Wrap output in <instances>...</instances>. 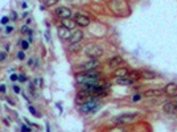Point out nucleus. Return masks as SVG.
<instances>
[{"label": "nucleus", "mask_w": 177, "mask_h": 132, "mask_svg": "<svg viewBox=\"0 0 177 132\" xmlns=\"http://www.w3.org/2000/svg\"><path fill=\"white\" fill-rule=\"evenodd\" d=\"M75 79L81 84H95L99 83L100 75L98 73H94V71H83L81 74H77Z\"/></svg>", "instance_id": "1"}, {"label": "nucleus", "mask_w": 177, "mask_h": 132, "mask_svg": "<svg viewBox=\"0 0 177 132\" xmlns=\"http://www.w3.org/2000/svg\"><path fill=\"white\" fill-rule=\"evenodd\" d=\"M137 118H139V114H136V112H127V114H120V115L115 116L112 120L115 121V123H118V124H123V126H126V124L134 123Z\"/></svg>", "instance_id": "2"}, {"label": "nucleus", "mask_w": 177, "mask_h": 132, "mask_svg": "<svg viewBox=\"0 0 177 132\" xmlns=\"http://www.w3.org/2000/svg\"><path fill=\"white\" fill-rule=\"evenodd\" d=\"M102 54H103V50L99 46H97V45H90L86 49V55H89L91 60H98L99 57H102Z\"/></svg>", "instance_id": "3"}, {"label": "nucleus", "mask_w": 177, "mask_h": 132, "mask_svg": "<svg viewBox=\"0 0 177 132\" xmlns=\"http://www.w3.org/2000/svg\"><path fill=\"white\" fill-rule=\"evenodd\" d=\"M99 66V61L98 60H90L87 62H83L81 65V70L82 71H92Z\"/></svg>", "instance_id": "4"}, {"label": "nucleus", "mask_w": 177, "mask_h": 132, "mask_svg": "<svg viewBox=\"0 0 177 132\" xmlns=\"http://www.w3.org/2000/svg\"><path fill=\"white\" fill-rule=\"evenodd\" d=\"M98 108V104L94 102V100H89V102L83 103L81 104V111L85 114H89V112H94L95 110Z\"/></svg>", "instance_id": "5"}, {"label": "nucleus", "mask_w": 177, "mask_h": 132, "mask_svg": "<svg viewBox=\"0 0 177 132\" xmlns=\"http://www.w3.org/2000/svg\"><path fill=\"white\" fill-rule=\"evenodd\" d=\"M54 13L57 15V17H61L62 20L63 18H70V16H71V11L66 7H58Z\"/></svg>", "instance_id": "6"}, {"label": "nucleus", "mask_w": 177, "mask_h": 132, "mask_svg": "<svg viewBox=\"0 0 177 132\" xmlns=\"http://www.w3.org/2000/svg\"><path fill=\"white\" fill-rule=\"evenodd\" d=\"M164 94L169 95L171 98L177 97V84L176 83H168L164 87Z\"/></svg>", "instance_id": "7"}, {"label": "nucleus", "mask_w": 177, "mask_h": 132, "mask_svg": "<svg viewBox=\"0 0 177 132\" xmlns=\"http://www.w3.org/2000/svg\"><path fill=\"white\" fill-rule=\"evenodd\" d=\"M74 21H75L78 25H81V26H87L90 24L89 17L85 16V15H81V13H77V15L74 16Z\"/></svg>", "instance_id": "8"}, {"label": "nucleus", "mask_w": 177, "mask_h": 132, "mask_svg": "<svg viewBox=\"0 0 177 132\" xmlns=\"http://www.w3.org/2000/svg\"><path fill=\"white\" fill-rule=\"evenodd\" d=\"M83 38V32L82 31H75L74 33H71V36H70V38H69V42H70L71 45L73 44H79V41Z\"/></svg>", "instance_id": "9"}, {"label": "nucleus", "mask_w": 177, "mask_h": 132, "mask_svg": "<svg viewBox=\"0 0 177 132\" xmlns=\"http://www.w3.org/2000/svg\"><path fill=\"white\" fill-rule=\"evenodd\" d=\"M163 94H164V90H161V89H151L144 92V95L147 98H159Z\"/></svg>", "instance_id": "10"}, {"label": "nucleus", "mask_w": 177, "mask_h": 132, "mask_svg": "<svg viewBox=\"0 0 177 132\" xmlns=\"http://www.w3.org/2000/svg\"><path fill=\"white\" fill-rule=\"evenodd\" d=\"M163 108L166 114H176L177 112V103H174V102L165 103Z\"/></svg>", "instance_id": "11"}, {"label": "nucleus", "mask_w": 177, "mask_h": 132, "mask_svg": "<svg viewBox=\"0 0 177 132\" xmlns=\"http://www.w3.org/2000/svg\"><path fill=\"white\" fill-rule=\"evenodd\" d=\"M58 34H60V37L62 40H69L71 36L70 31H69L68 28H65V26H60V28H58Z\"/></svg>", "instance_id": "12"}, {"label": "nucleus", "mask_w": 177, "mask_h": 132, "mask_svg": "<svg viewBox=\"0 0 177 132\" xmlns=\"http://www.w3.org/2000/svg\"><path fill=\"white\" fill-rule=\"evenodd\" d=\"M128 73H129V70L128 69H126V67H120L119 66L118 69H116L115 71H114V77H116V78H120V77H127L128 75Z\"/></svg>", "instance_id": "13"}, {"label": "nucleus", "mask_w": 177, "mask_h": 132, "mask_svg": "<svg viewBox=\"0 0 177 132\" xmlns=\"http://www.w3.org/2000/svg\"><path fill=\"white\" fill-rule=\"evenodd\" d=\"M120 63H123V58L120 55H115V57L110 58L107 61V65L108 66H120Z\"/></svg>", "instance_id": "14"}, {"label": "nucleus", "mask_w": 177, "mask_h": 132, "mask_svg": "<svg viewBox=\"0 0 177 132\" xmlns=\"http://www.w3.org/2000/svg\"><path fill=\"white\" fill-rule=\"evenodd\" d=\"M116 82L119 84H123V86H131L134 83V79H131L129 77H120V78H116Z\"/></svg>", "instance_id": "15"}, {"label": "nucleus", "mask_w": 177, "mask_h": 132, "mask_svg": "<svg viewBox=\"0 0 177 132\" xmlns=\"http://www.w3.org/2000/svg\"><path fill=\"white\" fill-rule=\"evenodd\" d=\"M62 26H65V28H68L69 31H71V29H74L77 26V23L74 20H71V18H63Z\"/></svg>", "instance_id": "16"}, {"label": "nucleus", "mask_w": 177, "mask_h": 132, "mask_svg": "<svg viewBox=\"0 0 177 132\" xmlns=\"http://www.w3.org/2000/svg\"><path fill=\"white\" fill-rule=\"evenodd\" d=\"M140 77L145 78V79H153V78H156V74L149 70H141L140 71Z\"/></svg>", "instance_id": "17"}, {"label": "nucleus", "mask_w": 177, "mask_h": 132, "mask_svg": "<svg viewBox=\"0 0 177 132\" xmlns=\"http://www.w3.org/2000/svg\"><path fill=\"white\" fill-rule=\"evenodd\" d=\"M107 132H128V129L126 128V127L123 126V124H118V126L112 127V128H110Z\"/></svg>", "instance_id": "18"}, {"label": "nucleus", "mask_w": 177, "mask_h": 132, "mask_svg": "<svg viewBox=\"0 0 177 132\" xmlns=\"http://www.w3.org/2000/svg\"><path fill=\"white\" fill-rule=\"evenodd\" d=\"M127 77H129V78L134 79V81H135V79L141 78V77H140V71H139V73H137V71H129L128 75H127Z\"/></svg>", "instance_id": "19"}, {"label": "nucleus", "mask_w": 177, "mask_h": 132, "mask_svg": "<svg viewBox=\"0 0 177 132\" xmlns=\"http://www.w3.org/2000/svg\"><path fill=\"white\" fill-rule=\"evenodd\" d=\"M42 3H44L45 7H52L55 3H58V0H42Z\"/></svg>", "instance_id": "20"}, {"label": "nucleus", "mask_w": 177, "mask_h": 132, "mask_svg": "<svg viewBox=\"0 0 177 132\" xmlns=\"http://www.w3.org/2000/svg\"><path fill=\"white\" fill-rule=\"evenodd\" d=\"M21 33H23V34H28V36H32V31L26 25H24L23 28H21Z\"/></svg>", "instance_id": "21"}, {"label": "nucleus", "mask_w": 177, "mask_h": 132, "mask_svg": "<svg viewBox=\"0 0 177 132\" xmlns=\"http://www.w3.org/2000/svg\"><path fill=\"white\" fill-rule=\"evenodd\" d=\"M79 49H81V45H79V44H73V45H70V50H71V52H78Z\"/></svg>", "instance_id": "22"}, {"label": "nucleus", "mask_w": 177, "mask_h": 132, "mask_svg": "<svg viewBox=\"0 0 177 132\" xmlns=\"http://www.w3.org/2000/svg\"><path fill=\"white\" fill-rule=\"evenodd\" d=\"M29 111H31V114H32V115H34V116H38V118H40V114L37 112L36 110H34V107H32V106H29Z\"/></svg>", "instance_id": "23"}, {"label": "nucleus", "mask_w": 177, "mask_h": 132, "mask_svg": "<svg viewBox=\"0 0 177 132\" xmlns=\"http://www.w3.org/2000/svg\"><path fill=\"white\" fill-rule=\"evenodd\" d=\"M20 44H21V48H23L24 50H26L29 48V44L26 41H20Z\"/></svg>", "instance_id": "24"}, {"label": "nucleus", "mask_w": 177, "mask_h": 132, "mask_svg": "<svg viewBox=\"0 0 177 132\" xmlns=\"http://www.w3.org/2000/svg\"><path fill=\"white\" fill-rule=\"evenodd\" d=\"M140 99H141V95H140V94H136L134 98H132V100H134V102H137V100H140Z\"/></svg>", "instance_id": "25"}, {"label": "nucleus", "mask_w": 177, "mask_h": 132, "mask_svg": "<svg viewBox=\"0 0 177 132\" xmlns=\"http://www.w3.org/2000/svg\"><path fill=\"white\" fill-rule=\"evenodd\" d=\"M17 58H18V60H24V58H25V54H24V52H18Z\"/></svg>", "instance_id": "26"}, {"label": "nucleus", "mask_w": 177, "mask_h": 132, "mask_svg": "<svg viewBox=\"0 0 177 132\" xmlns=\"http://www.w3.org/2000/svg\"><path fill=\"white\" fill-rule=\"evenodd\" d=\"M21 131L23 132H31V128H29L28 126H23L21 127Z\"/></svg>", "instance_id": "27"}, {"label": "nucleus", "mask_w": 177, "mask_h": 132, "mask_svg": "<svg viewBox=\"0 0 177 132\" xmlns=\"http://www.w3.org/2000/svg\"><path fill=\"white\" fill-rule=\"evenodd\" d=\"M9 78H11V81L15 82V81H17V79H18V75H16V74H11Z\"/></svg>", "instance_id": "28"}, {"label": "nucleus", "mask_w": 177, "mask_h": 132, "mask_svg": "<svg viewBox=\"0 0 177 132\" xmlns=\"http://www.w3.org/2000/svg\"><path fill=\"white\" fill-rule=\"evenodd\" d=\"M8 21H9V18H8V17H3V18H1V21H0V23H1L3 25H5V24H7Z\"/></svg>", "instance_id": "29"}, {"label": "nucleus", "mask_w": 177, "mask_h": 132, "mask_svg": "<svg viewBox=\"0 0 177 132\" xmlns=\"http://www.w3.org/2000/svg\"><path fill=\"white\" fill-rule=\"evenodd\" d=\"M5 57H7V54H5L4 52H0V61L5 60Z\"/></svg>", "instance_id": "30"}, {"label": "nucleus", "mask_w": 177, "mask_h": 132, "mask_svg": "<svg viewBox=\"0 0 177 132\" xmlns=\"http://www.w3.org/2000/svg\"><path fill=\"white\" fill-rule=\"evenodd\" d=\"M18 81H20V82H25L26 81V77L25 75H18Z\"/></svg>", "instance_id": "31"}, {"label": "nucleus", "mask_w": 177, "mask_h": 132, "mask_svg": "<svg viewBox=\"0 0 177 132\" xmlns=\"http://www.w3.org/2000/svg\"><path fill=\"white\" fill-rule=\"evenodd\" d=\"M5 90H7L5 84H0V92H5Z\"/></svg>", "instance_id": "32"}, {"label": "nucleus", "mask_w": 177, "mask_h": 132, "mask_svg": "<svg viewBox=\"0 0 177 132\" xmlns=\"http://www.w3.org/2000/svg\"><path fill=\"white\" fill-rule=\"evenodd\" d=\"M13 91H15L16 94H18V92H20V87H18V86H13Z\"/></svg>", "instance_id": "33"}, {"label": "nucleus", "mask_w": 177, "mask_h": 132, "mask_svg": "<svg viewBox=\"0 0 177 132\" xmlns=\"http://www.w3.org/2000/svg\"><path fill=\"white\" fill-rule=\"evenodd\" d=\"M13 31V28L12 26H7V33H11V32Z\"/></svg>", "instance_id": "34"}]
</instances>
